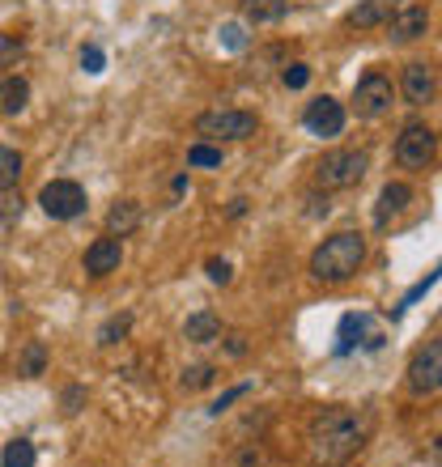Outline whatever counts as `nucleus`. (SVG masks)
<instances>
[{
  "instance_id": "obj_1",
  "label": "nucleus",
  "mask_w": 442,
  "mask_h": 467,
  "mask_svg": "<svg viewBox=\"0 0 442 467\" xmlns=\"http://www.w3.org/2000/svg\"><path fill=\"white\" fill-rule=\"evenodd\" d=\"M361 438H366V425H361L358 416L332 408L311 429V459L319 467H341L345 459H353L361 451Z\"/></svg>"
},
{
  "instance_id": "obj_2",
  "label": "nucleus",
  "mask_w": 442,
  "mask_h": 467,
  "mask_svg": "<svg viewBox=\"0 0 442 467\" xmlns=\"http://www.w3.org/2000/svg\"><path fill=\"white\" fill-rule=\"evenodd\" d=\"M361 263H366V238L353 230L332 234L311 251V276L319 285H345L361 272Z\"/></svg>"
},
{
  "instance_id": "obj_3",
  "label": "nucleus",
  "mask_w": 442,
  "mask_h": 467,
  "mask_svg": "<svg viewBox=\"0 0 442 467\" xmlns=\"http://www.w3.org/2000/svg\"><path fill=\"white\" fill-rule=\"evenodd\" d=\"M370 170V157L366 149H332L319 157L315 166V183L323 192H345V187H358Z\"/></svg>"
},
{
  "instance_id": "obj_4",
  "label": "nucleus",
  "mask_w": 442,
  "mask_h": 467,
  "mask_svg": "<svg viewBox=\"0 0 442 467\" xmlns=\"http://www.w3.org/2000/svg\"><path fill=\"white\" fill-rule=\"evenodd\" d=\"M255 128H260V119L251 110H205L196 119V132L213 140H247L255 137Z\"/></svg>"
},
{
  "instance_id": "obj_5",
  "label": "nucleus",
  "mask_w": 442,
  "mask_h": 467,
  "mask_svg": "<svg viewBox=\"0 0 442 467\" xmlns=\"http://www.w3.org/2000/svg\"><path fill=\"white\" fill-rule=\"evenodd\" d=\"M434 149H438V132L429 124H404V132L396 137V162L404 170H426L434 162Z\"/></svg>"
},
{
  "instance_id": "obj_6",
  "label": "nucleus",
  "mask_w": 442,
  "mask_h": 467,
  "mask_svg": "<svg viewBox=\"0 0 442 467\" xmlns=\"http://www.w3.org/2000/svg\"><path fill=\"white\" fill-rule=\"evenodd\" d=\"M39 205H43V213L52 221H72V217H82L85 213V187L82 183H72V179H52L47 187L39 192Z\"/></svg>"
},
{
  "instance_id": "obj_7",
  "label": "nucleus",
  "mask_w": 442,
  "mask_h": 467,
  "mask_svg": "<svg viewBox=\"0 0 442 467\" xmlns=\"http://www.w3.org/2000/svg\"><path fill=\"white\" fill-rule=\"evenodd\" d=\"M391 81H387L383 72H366L358 85H353V115L358 119H383L387 110H391Z\"/></svg>"
},
{
  "instance_id": "obj_8",
  "label": "nucleus",
  "mask_w": 442,
  "mask_h": 467,
  "mask_svg": "<svg viewBox=\"0 0 442 467\" xmlns=\"http://www.w3.org/2000/svg\"><path fill=\"white\" fill-rule=\"evenodd\" d=\"M345 119H349L345 107H341L336 98H328V94L311 98V102H306V110H303L306 132H311V137H323V140L341 137V132H345Z\"/></svg>"
},
{
  "instance_id": "obj_9",
  "label": "nucleus",
  "mask_w": 442,
  "mask_h": 467,
  "mask_svg": "<svg viewBox=\"0 0 442 467\" xmlns=\"http://www.w3.org/2000/svg\"><path fill=\"white\" fill-rule=\"evenodd\" d=\"M408 386H413L417 396H434L442 386V344L438 340L417 348V357L408 361Z\"/></svg>"
},
{
  "instance_id": "obj_10",
  "label": "nucleus",
  "mask_w": 442,
  "mask_h": 467,
  "mask_svg": "<svg viewBox=\"0 0 442 467\" xmlns=\"http://www.w3.org/2000/svg\"><path fill=\"white\" fill-rule=\"evenodd\" d=\"M400 90H404V102H408V107H429L434 94H438V72H434V64L413 60V64L404 69Z\"/></svg>"
},
{
  "instance_id": "obj_11",
  "label": "nucleus",
  "mask_w": 442,
  "mask_h": 467,
  "mask_svg": "<svg viewBox=\"0 0 442 467\" xmlns=\"http://www.w3.org/2000/svg\"><path fill=\"white\" fill-rule=\"evenodd\" d=\"M391 39L396 43H417V39H426V30H429V9L426 5H413V0H404L400 9L391 14Z\"/></svg>"
},
{
  "instance_id": "obj_12",
  "label": "nucleus",
  "mask_w": 442,
  "mask_h": 467,
  "mask_svg": "<svg viewBox=\"0 0 442 467\" xmlns=\"http://www.w3.org/2000/svg\"><path fill=\"white\" fill-rule=\"evenodd\" d=\"M120 263H124V243L120 238H94L90 247H85V272L90 276H110L120 272Z\"/></svg>"
},
{
  "instance_id": "obj_13",
  "label": "nucleus",
  "mask_w": 442,
  "mask_h": 467,
  "mask_svg": "<svg viewBox=\"0 0 442 467\" xmlns=\"http://www.w3.org/2000/svg\"><path fill=\"white\" fill-rule=\"evenodd\" d=\"M408 205H413V187H408V183H387L383 192H379V205H374V225L387 230Z\"/></svg>"
},
{
  "instance_id": "obj_14",
  "label": "nucleus",
  "mask_w": 442,
  "mask_h": 467,
  "mask_svg": "<svg viewBox=\"0 0 442 467\" xmlns=\"http://www.w3.org/2000/svg\"><path fill=\"white\" fill-rule=\"evenodd\" d=\"M140 225V205L137 200H120V205L107 213V234L110 238H128V234H137Z\"/></svg>"
},
{
  "instance_id": "obj_15",
  "label": "nucleus",
  "mask_w": 442,
  "mask_h": 467,
  "mask_svg": "<svg viewBox=\"0 0 442 467\" xmlns=\"http://www.w3.org/2000/svg\"><path fill=\"white\" fill-rule=\"evenodd\" d=\"M183 336L192 344H213V340H221V319L213 315V310H196L187 323H183Z\"/></svg>"
},
{
  "instance_id": "obj_16",
  "label": "nucleus",
  "mask_w": 442,
  "mask_h": 467,
  "mask_svg": "<svg viewBox=\"0 0 442 467\" xmlns=\"http://www.w3.org/2000/svg\"><path fill=\"white\" fill-rule=\"evenodd\" d=\"M285 14H290V0H247L243 5V17H247L251 26H273Z\"/></svg>"
},
{
  "instance_id": "obj_17",
  "label": "nucleus",
  "mask_w": 442,
  "mask_h": 467,
  "mask_svg": "<svg viewBox=\"0 0 442 467\" xmlns=\"http://www.w3.org/2000/svg\"><path fill=\"white\" fill-rule=\"evenodd\" d=\"M26 102H30V81L26 77H9V81H0V110H5V115L26 110Z\"/></svg>"
},
{
  "instance_id": "obj_18",
  "label": "nucleus",
  "mask_w": 442,
  "mask_h": 467,
  "mask_svg": "<svg viewBox=\"0 0 442 467\" xmlns=\"http://www.w3.org/2000/svg\"><path fill=\"white\" fill-rule=\"evenodd\" d=\"M22 166H26V162H22V153L9 149V145H0V195L17 187V179H22Z\"/></svg>"
},
{
  "instance_id": "obj_19",
  "label": "nucleus",
  "mask_w": 442,
  "mask_h": 467,
  "mask_svg": "<svg viewBox=\"0 0 442 467\" xmlns=\"http://www.w3.org/2000/svg\"><path fill=\"white\" fill-rule=\"evenodd\" d=\"M0 463H5V467H34V463H39L34 442H30V438H14L9 446H5V454H0Z\"/></svg>"
},
{
  "instance_id": "obj_20",
  "label": "nucleus",
  "mask_w": 442,
  "mask_h": 467,
  "mask_svg": "<svg viewBox=\"0 0 442 467\" xmlns=\"http://www.w3.org/2000/svg\"><path fill=\"white\" fill-rule=\"evenodd\" d=\"M128 331H132V315H110L98 328V344H120V340H128Z\"/></svg>"
},
{
  "instance_id": "obj_21",
  "label": "nucleus",
  "mask_w": 442,
  "mask_h": 467,
  "mask_svg": "<svg viewBox=\"0 0 442 467\" xmlns=\"http://www.w3.org/2000/svg\"><path fill=\"white\" fill-rule=\"evenodd\" d=\"M179 383H183V391H200V386H213V383H217V366H205V361H200V366H187Z\"/></svg>"
},
{
  "instance_id": "obj_22",
  "label": "nucleus",
  "mask_w": 442,
  "mask_h": 467,
  "mask_svg": "<svg viewBox=\"0 0 442 467\" xmlns=\"http://www.w3.org/2000/svg\"><path fill=\"white\" fill-rule=\"evenodd\" d=\"M349 22H353V26H358V30H370V26H379V22H383V5H379V0H361L358 9L349 14Z\"/></svg>"
},
{
  "instance_id": "obj_23",
  "label": "nucleus",
  "mask_w": 442,
  "mask_h": 467,
  "mask_svg": "<svg viewBox=\"0 0 442 467\" xmlns=\"http://www.w3.org/2000/svg\"><path fill=\"white\" fill-rule=\"evenodd\" d=\"M43 370H47V348H43L39 340H30L26 357H22V374H26V378H39Z\"/></svg>"
},
{
  "instance_id": "obj_24",
  "label": "nucleus",
  "mask_w": 442,
  "mask_h": 467,
  "mask_svg": "<svg viewBox=\"0 0 442 467\" xmlns=\"http://www.w3.org/2000/svg\"><path fill=\"white\" fill-rule=\"evenodd\" d=\"M187 166H200V170H208V166H221V149H213V145H192L187 149Z\"/></svg>"
},
{
  "instance_id": "obj_25",
  "label": "nucleus",
  "mask_w": 442,
  "mask_h": 467,
  "mask_svg": "<svg viewBox=\"0 0 442 467\" xmlns=\"http://www.w3.org/2000/svg\"><path fill=\"white\" fill-rule=\"evenodd\" d=\"M366 328V315H345V323H341V344H336V353H349V348H353V336H358V331Z\"/></svg>"
},
{
  "instance_id": "obj_26",
  "label": "nucleus",
  "mask_w": 442,
  "mask_h": 467,
  "mask_svg": "<svg viewBox=\"0 0 442 467\" xmlns=\"http://www.w3.org/2000/svg\"><path fill=\"white\" fill-rule=\"evenodd\" d=\"M82 69L90 72V77H98V72L107 69V55H102V47H94V43H90V47H82Z\"/></svg>"
},
{
  "instance_id": "obj_27",
  "label": "nucleus",
  "mask_w": 442,
  "mask_h": 467,
  "mask_svg": "<svg viewBox=\"0 0 442 467\" xmlns=\"http://www.w3.org/2000/svg\"><path fill=\"white\" fill-rule=\"evenodd\" d=\"M22 217V200H14V195L5 192V200H0V234H9V225Z\"/></svg>"
},
{
  "instance_id": "obj_28",
  "label": "nucleus",
  "mask_w": 442,
  "mask_h": 467,
  "mask_svg": "<svg viewBox=\"0 0 442 467\" xmlns=\"http://www.w3.org/2000/svg\"><path fill=\"white\" fill-rule=\"evenodd\" d=\"M247 391H251V383H238V386H230V391H226V396H221V399H213V404H208V413H213V416H221V413H226V408H230V404H235V399H243V396H247Z\"/></svg>"
},
{
  "instance_id": "obj_29",
  "label": "nucleus",
  "mask_w": 442,
  "mask_h": 467,
  "mask_svg": "<svg viewBox=\"0 0 442 467\" xmlns=\"http://www.w3.org/2000/svg\"><path fill=\"white\" fill-rule=\"evenodd\" d=\"M281 81H285V90H303V85L311 81V69H306L303 60H298V64H290V69L281 72Z\"/></svg>"
},
{
  "instance_id": "obj_30",
  "label": "nucleus",
  "mask_w": 442,
  "mask_h": 467,
  "mask_svg": "<svg viewBox=\"0 0 442 467\" xmlns=\"http://www.w3.org/2000/svg\"><path fill=\"white\" fill-rule=\"evenodd\" d=\"M205 272H208V281H213V285H230V276H235L226 260H208V263H205Z\"/></svg>"
},
{
  "instance_id": "obj_31",
  "label": "nucleus",
  "mask_w": 442,
  "mask_h": 467,
  "mask_svg": "<svg viewBox=\"0 0 442 467\" xmlns=\"http://www.w3.org/2000/svg\"><path fill=\"white\" fill-rule=\"evenodd\" d=\"M60 404H64V413H69V416H72V413H82V404H85V386H69Z\"/></svg>"
},
{
  "instance_id": "obj_32",
  "label": "nucleus",
  "mask_w": 442,
  "mask_h": 467,
  "mask_svg": "<svg viewBox=\"0 0 442 467\" xmlns=\"http://www.w3.org/2000/svg\"><path fill=\"white\" fill-rule=\"evenodd\" d=\"M247 336H243V331H230V336H226V353H230V357H247Z\"/></svg>"
},
{
  "instance_id": "obj_33",
  "label": "nucleus",
  "mask_w": 442,
  "mask_h": 467,
  "mask_svg": "<svg viewBox=\"0 0 442 467\" xmlns=\"http://www.w3.org/2000/svg\"><path fill=\"white\" fill-rule=\"evenodd\" d=\"M22 55V39H9V34H0V64L5 60H17Z\"/></svg>"
},
{
  "instance_id": "obj_34",
  "label": "nucleus",
  "mask_w": 442,
  "mask_h": 467,
  "mask_svg": "<svg viewBox=\"0 0 442 467\" xmlns=\"http://www.w3.org/2000/svg\"><path fill=\"white\" fill-rule=\"evenodd\" d=\"M221 43H226V47H230V52H238V47H243V26H221Z\"/></svg>"
},
{
  "instance_id": "obj_35",
  "label": "nucleus",
  "mask_w": 442,
  "mask_h": 467,
  "mask_svg": "<svg viewBox=\"0 0 442 467\" xmlns=\"http://www.w3.org/2000/svg\"><path fill=\"white\" fill-rule=\"evenodd\" d=\"M306 205H311V208H306V217H319V213H323V217H328V192H323V195H311V200H306Z\"/></svg>"
}]
</instances>
